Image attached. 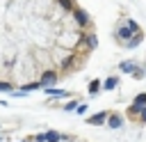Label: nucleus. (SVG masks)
<instances>
[{
    "mask_svg": "<svg viewBox=\"0 0 146 142\" xmlns=\"http://www.w3.org/2000/svg\"><path fill=\"white\" fill-rule=\"evenodd\" d=\"M121 71H128V73H132L135 78H141V76H144V71H141L135 62H123V64H121Z\"/></svg>",
    "mask_w": 146,
    "mask_h": 142,
    "instance_id": "nucleus-1",
    "label": "nucleus"
},
{
    "mask_svg": "<svg viewBox=\"0 0 146 142\" xmlns=\"http://www.w3.org/2000/svg\"><path fill=\"white\" fill-rule=\"evenodd\" d=\"M55 80H57V76H55L52 71H48V73H43L41 85H43V87H52V85H55Z\"/></svg>",
    "mask_w": 146,
    "mask_h": 142,
    "instance_id": "nucleus-2",
    "label": "nucleus"
},
{
    "mask_svg": "<svg viewBox=\"0 0 146 142\" xmlns=\"http://www.w3.org/2000/svg\"><path fill=\"white\" fill-rule=\"evenodd\" d=\"M73 16H75V21L80 23V25H84L89 18H87V11L84 9H73Z\"/></svg>",
    "mask_w": 146,
    "mask_h": 142,
    "instance_id": "nucleus-3",
    "label": "nucleus"
},
{
    "mask_svg": "<svg viewBox=\"0 0 146 142\" xmlns=\"http://www.w3.org/2000/svg\"><path fill=\"white\" fill-rule=\"evenodd\" d=\"M132 32H135V30H132L130 25H125V27H119V39H123V41H128V39L132 37Z\"/></svg>",
    "mask_w": 146,
    "mask_h": 142,
    "instance_id": "nucleus-4",
    "label": "nucleus"
},
{
    "mask_svg": "<svg viewBox=\"0 0 146 142\" xmlns=\"http://www.w3.org/2000/svg\"><path fill=\"white\" fill-rule=\"evenodd\" d=\"M141 39H144V37H141V32H135V34H132V37H130L128 41H123V44H125L128 48H132V46H137V44H139Z\"/></svg>",
    "mask_w": 146,
    "mask_h": 142,
    "instance_id": "nucleus-5",
    "label": "nucleus"
},
{
    "mask_svg": "<svg viewBox=\"0 0 146 142\" xmlns=\"http://www.w3.org/2000/svg\"><path fill=\"white\" fill-rule=\"evenodd\" d=\"M105 119H107V115L105 112H98V115H91L89 117V124H103Z\"/></svg>",
    "mask_w": 146,
    "mask_h": 142,
    "instance_id": "nucleus-6",
    "label": "nucleus"
},
{
    "mask_svg": "<svg viewBox=\"0 0 146 142\" xmlns=\"http://www.w3.org/2000/svg\"><path fill=\"white\" fill-rule=\"evenodd\" d=\"M59 140H62L59 133H55V131H48L46 133V142H59Z\"/></svg>",
    "mask_w": 146,
    "mask_h": 142,
    "instance_id": "nucleus-7",
    "label": "nucleus"
},
{
    "mask_svg": "<svg viewBox=\"0 0 146 142\" xmlns=\"http://www.w3.org/2000/svg\"><path fill=\"white\" fill-rule=\"evenodd\" d=\"M107 124H110L112 128H119V126H121V117H119V115H112V117L107 119Z\"/></svg>",
    "mask_w": 146,
    "mask_h": 142,
    "instance_id": "nucleus-8",
    "label": "nucleus"
},
{
    "mask_svg": "<svg viewBox=\"0 0 146 142\" xmlns=\"http://www.w3.org/2000/svg\"><path fill=\"white\" fill-rule=\"evenodd\" d=\"M39 87H43V85H41V82H30V85L23 87V92H34V89H39Z\"/></svg>",
    "mask_w": 146,
    "mask_h": 142,
    "instance_id": "nucleus-9",
    "label": "nucleus"
},
{
    "mask_svg": "<svg viewBox=\"0 0 146 142\" xmlns=\"http://www.w3.org/2000/svg\"><path fill=\"white\" fill-rule=\"evenodd\" d=\"M116 82H119L116 78H107V80H105V89H114V87H116Z\"/></svg>",
    "mask_w": 146,
    "mask_h": 142,
    "instance_id": "nucleus-10",
    "label": "nucleus"
},
{
    "mask_svg": "<svg viewBox=\"0 0 146 142\" xmlns=\"http://www.w3.org/2000/svg\"><path fill=\"white\" fill-rule=\"evenodd\" d=\"M98 87H100V80H91V85H89V92H91V94H96V92H98Z\"/></svg>",
    "mask_w": 146,
    "mask_h": 142,
    "instance_id": "nucleus-11",
    "label": "nucleus"
},
{
    "mask_svg": "<svg viewBox=\"0 0 146 142\" xmlns=\"http://www.w3.org/2000/svg\"><path fill=\"white\" fill-rule=\"evenodd\" d=\"M59 2V7H64V9H73V2L71 0H57Z\"/></svg>",
    "mask_w": 146,
    "mask_h": 142,
    "instance_id": "nucleus-12",
    "label": "nucleus"
},
{
    "mask_svg": "<svg viewBox=\"0 0 146 142\" xmlns=\"http://www.w3.org/2000/svg\"><path fill=\"white\" fill-rule=\"evenodd\" d=\"M87 46H89V48H96V37H94V34L87 37Z\"/></svg>",
    "mask_w": 146,
    "mask_h": 142,
    "instance_id": "nucleus-13",
    "label": "nucleus"
},
{
    "mask_svg": "<svg viewBox=\"0 0 146 142\" xmlns=\"http://www.w3.org/2000/svg\"><path fill=\"white\" fill-rule=\"evenodd\" d=\"M75 108H78V103H75V101H71V103H66V108H64V110H75Z\"/></svg>",
    "mask_w": 146,
    "mask_h": 142,
    "instance_id": "nucleus-14",
    "label": "nucleus"
},
{
    "mask_svg": "<svg viewBox=\"0 0 146 142\" xmlns=\"http://www.w3.org/2000/svg\"><path fill=\"white\" fill-rule=\"evenodd\" d=\"M11 89V85H7V82H0V92H9Z\"/></svg>",
    "mask_w": 146,
    "mask_h": 142,
    "instance_id": "nucleus-15",
    "label": "nucleus"
},
{
    "mask_svg": "<svg viewBox=\"0 0 146 142\" xmlns=\"http://www.w3.org/2000/svg\"><path fill=\"white\" fill-rule=\"evenodd\" d=\"M75 110H78V112H80V115H82V112H87V105H84V103H82V105H78V108H75Z\"/></svg>",
    "mask_w": 146,
    "mask_h": 142,
    "instance_id": "nucleus-16",
    "label": "nucleus"
},
{
    "mask_svg": "<svg viewBox=\"0 0 146 142\" xmlns=\"http://www.w3.org/2000/svg\"><path fill=\"white\" fill-rule=\"evenodd\" d=\"M34 140H36V142H46V133H41V135H36Z\"/></svg>",
    "mask_w": 146,
    "mask_h": 142,
    "instance_id": "nucleus-17",
    "label": "nucleus"
},
{
    "mask_svg": "<svg viewBox=\"0 0 146 142\" xmlns=\"http://www.w3.org/2000/svg\"><path fill=\"white\" fill-rule=\"evenodd\" d=\"M141 119H144V121H146V108H144V112H141Z\"/></svg>",
    "mask_w": 146,
    "mask_h": 142,
    "instance_id": "nucleus-18",
    "label": "nucleus"
}]
</instances>
